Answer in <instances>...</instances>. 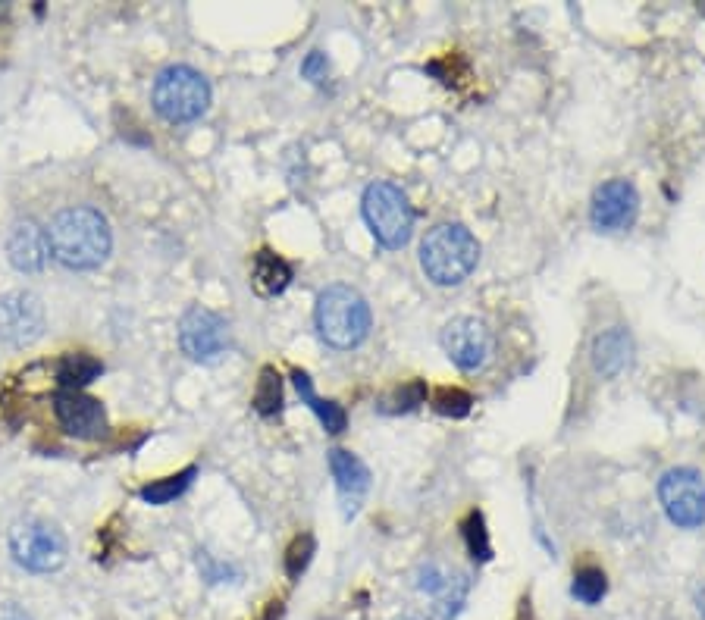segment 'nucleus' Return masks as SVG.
Returning <instances> with one entry per match:
<instances>
[{
	"instance_id": "nucleus-5",
	"label": "nucleus",
	"mask_w": 705,
	"mask_h": 620,
	"mask_svg": "<svg viewBox=\"0 0 705 620\" xmlns=\"http://www.w3.org/2000/svg\"><path fill=\"white\" fill-rule=\"evenodd\" d=\"M151 101L167 123H195L210 107V85L192 66H167L154 79Z\"/></svg>"
},
{
	"instance_id": "nucleus-22",
	"label": "nucleus",
	"mask_w": 705,
	"mask_h": 620,
	"mask_svg": "<svg viewBox=\"0 0 705 620\" xmlns=\"http://www.w3.org/2000/svg\"><path fill=\"white\" fill-rule=\"evenodd\" d=\"M254 411L261 414V417H276L282 411V376L273 367H264L261 379H257Z\"/></svg>"
},
{
	"instance_id": "nucleus-15",
	"label": "nucleus",
	"mask_w": 705,
	"mask_h": 620,
	"mask_svg": "<svg viewBox=\"0 0 705 620\" xmlns=\"http://www.w3.org/2000/svg\"><path fill=\"white\" fill-rule=\"evenodd\" d=\"M630 354H633V342L627 336V329L611 326V329L602 332V336H596V342H593V367H596L599 376L615 379L630 364Z\"/></svg>"
},
{
	"instance_id": "nucleus-26",
	"label": "nucleus",
	"mask_w": 705,
	"mask_h": 620,
	"mask_svg": "<svg viewBox=\"0 0 705 620\" xmlns=\"http://www.w3.org/2000/svg\"><path fill=\"white\" fill-rule=\"evenodd\" d=\"M311 555H314V536H311V533L295 536L292 545H289V552H286V574H289L292 580H298L304 570H308Z\"/></svg>"
},
{
	"instance_id": "nucleus-1",
	"label": "nucleus",
	"mask_w": 705,
	"mask_h": 620,
	"mask_svg": "<svg viewBox=\"0 0 705 620\" xmlns=\"http://www.w3.org/2000/svg\"><path fill=\"white\" fill-rule=\"evenodd\" d=\"M47 245L69 270H98L113 245L110 223L94 207H66L47 226Z\"/></svg>"
},
{
	"instance_id": "nucleus-28",
	"label": "nucleus",
	"mask_w": 705,
	"mask_h": 620,
	"mask_svg": "<svg viewBox=\"0 0 705 620\" xmlns=\"http://www.w3.org/2000/svg\"><path fill=\"white\" fill-rule=\"evenodd\" d=\"M301 76L320 85V82L329 76V60H326V54H320V51H311L308 57H304V63H301Z\"/></svg>"
},
{
	"instance_id": "nucleus-19",
	"label": "nucleus",
	"mask_w": 705,
	"mask_h": 620,
	"mask_svg": "<svg viewBox=\"0 0 705 620\" xmlns=\"http://www.w3.org/2000/svg\"><path fill=\"white\" fill-rule=\"evenodd\" d=\"M420 404H427V383H423V379H408V383L395 386L392 392H386L380 401H376V411L380 414H408V411H417Z\"/></svg>"
},
{
	"instance_id": "nucleus-9",
	"label": "nucleus",
	"mask_w": 705,
	"mask_h": 620,
	"mask_svg": "<svg viewBox=\"0 0 705 620\" xmlns=\"http://www.w3.org/2000/svg\"><path fill=\"white\" fill-rule=\"evenodd\" d=\"M179 345L192 361L214 364L229 348V326L214 310L192 307L179 323Z\"/></svg>"
},
{
	"instance_id": "nucleus-10",
	"label": "nucleus",
	"mask_w": 705,
	"mask_h": 620,
	"mask_svg": "<svg viewBox=\"0 0 705 620\" xmlns=\"http://www.w3.org/2000/svg\"><path fill=\"white\" fill-rule=\"evenodd\" d=\"M640 192L627 179H608L596 188L590 204V220L599 232H624L637 223Z\"/></svg>"
},
{
	"instance_id": "nucleus-21",
	"label": "nucleus",
	"mask_w": 705,
	"mask_h": 620,
	"mask_svg": "<svg viewBox=\"0 0 705 620\" xmlns=\"http://www.w3.org/2000/svg\"><path fill=\"white\" fill-rule=\"evenodd\" d=\"M608 592V577L605 570L596 567V564H586L574 574V583H571V595L580 602V605H599Z\"/></svg>"
},
{
	"instance_id": "nucleus-8",
	"label": "nucleus",
	"mask_w": 705,
	"mask_h": 620,
	"mask_svg": "<svg viewBox=\"0 0 705 620\" xmlns=\"http://www.w3.org/2000/svg\"><path fill=\"white\" fill-rule=\"evenodd\" d=\"M442 351L449 354V361L464 370V373H477L489 364V357H492V345H496V339H492V329L477 320V317H455L442 326Z\"/></svg>"
},
{
	"instance_id": "nucleus-20",
	"label": "nucleus",
	"mask_w": 705,
	"mask_h": 620,
	"mask_svg": "<svg viewBox=\"0 0 705 620\" xmlns=\"http://www.w3.org/2000/svg\"><path fill=\"white\" fill-rule=\"evenodd\" d=\"M195 476H198V467H185L182 473L167 476V480L148 483L145 489H141V498H145L148 505H170V502H176L179 495L188 492V486H192Z\"/></svg>"
},
{
	"instance_id": "nucleus-13",
	"label": "nucleus",
	"mask_w": 705,
	"mask_h": 620,
	"mask_svg": "<svg viewBox=\"0 0 705 620\" xmlns=\"http://www.w3.org/2000/svg\"><path fill=\"white\" fill-rule=\"evenodd\" d=\"M329 470H333V480H336L342 514L351 520L361 511L364 498L370 492V470L358 455H351V451H345V448L329 451Z\"/></svg>"
},
{
	"instance_id": "nucleus-4",
	"label": "nucleus",
	"mask_w": 705,
	"mask_h": 620,
	"mask_svg": "<svg viewBox=\"0 0 705 620\" xmlns=\"http://www.w3.org/2000/svg\"><path fill=\"white\" fill-rule=\"evenodd\" d=\"M361 213L370 235L389 251H398L411 242L414 235V207L408 195L395 182L376 179L364 188Z\"/></svg>"
},
{
	"instance_id": "nucleus-2",
	"label": "nucleus",
	"mask_w": 705,
	"mask_h": 620,
	"mask_svg": "<svg viewBox=\"0 0 705 620\" xmlns=\"http://www.w3.org/2000/svg\"><path fill=\"white\" fill-rule=\"evenodd\" d=\"M480 242L464 223H439L420 242V270L430 282L449 289L477 270Z\"/></svg>"
},
{
	"instance_id": "nucleus-31",
	"label": "nucleus",
	"mask_w": 705,
	"mask_h": 620,
	"mask_svg": "<svg viewBox=\"0 0 705 620\" xmlns=\"http://www.w3.org/2000/svg\"><path fill=\"white\" fill-rule=\"evenodd\" d=\"M398 620H414V617H398Z\"/></svg>"
},
{
	"instance_id": "nucleus-6",
	"label": "nucleus",
	"mask_w": 705,
	"mask_h": 620,
	"mask_svg": "<svg viewBox=\"0 0 705 620\" xmlns=\"http://www.w3.org/2000/svg\"><path fill=\"white\" fill-rule=\"evenodd\" d=\"M658 502L677 530L705 527V476L696 467H671L658 480Z\"/></svg>"
},
{
	"instance_id": "nucleus-14",
	"label": "nucleus",
	"mask_w": 705,
	"mask_h": 620,
	"mask_svg": "<svg viewBox=\"0 0 705 620\" xmlns=\"http://www.w3.org/2000/svg\"><path fill=\"white\" fill-rule=\"evenodd\" d=\"M7 257L19 273H38L47 267L51 245H47V232L35 223H16L7 238Z\"/></svg>"
},
{
	"instance_id": "nucleus-23",
	"label": "nucleus",
	"mask_w": 705,
	"mask_h": 620,
	"mask_svg": "<svg viewBox=\"0 0 705 620\" xmlns=\"http://www.w3.org/2000/svg\"><path fill=\"white\" fill-rule=\"evenodd\" d=\"M467 592H470V580H467L464 574H455V580L445 586V589L436 595V599H433V605H430L433 620H455L458 611H461L464 602H467Z\"/></svg>"
},
{
	"instance_id": "nucleus-17",
	"label": "nucleus",
	"mask_w": 705,
	"mask_h": 620,
	"mask_svg": "<svg viewBox=\"0 0 705 620\" xmlns=\"http://www.w3.org/2000/svg\"><path fill=\"white\" fill-rule=\"evenodd\" d=\"M292 379H295V389H298L301 401L308 404V408L317 414V420L323 423V429H326V433H333V436L345 433V426H348V414H345V408H342V404L320 398V395L314 392L311 376L304 373V370H295V373H292Z\"/></svg>"
},
{
	"instance_id": "nucleus-11",
	"label": "nucleus",
	"mask_w": 705,
	"mask_h": 620,
	"mask_svg": "<svg viewBox=\"0 0 705 620\" xmlns=\"http://www.w3.org/2000/svg\"><path fill=\"white\" fill-rule=\"evenodd\" d=\"M44 332V304L38 295L16 289L0 295V342L7 345H32Z\"/></svg>"
},
{
	"instance_id": "nucleus-12",
	"label": "nucleus",
	"mask_w": 705,
	"mask_h": 620,
	"mask_svg": "<svg viewBox=\"0 0 705 620\" xmlns=\"http://www.w3.org/2000/svg\"><path fill=\"white\" fill-rule=\"evenodd\" d=\"M54 414L60 426L76 439H101L107 433V411L98 398L82 392H60L54 398Z\"/></svg>"
},
{
	"instance_id": "nucleus-3",
	"label": "nucleus",
	"mask_w": 705,
	"mask_h": 620,
	"mask_svg": "<svg viewBox=\"0 0 705 620\" xmlns=\"http://www.w3.org/2000/svg\"><path fill=\"white\" fill-rule=\"evenodd\" d=\"M314 323L320 339L329 348L351 351L370 336L373 314L367 298L358 289H351V285H329V289L317 295Z\"/></svg>"
},
{
	"instance_id": "nucleus-18",
	"label": "nucleus",
	"mask_w": 705,
	"mask_h": 620,
	"mask_svg": "<svg viewBox=\"0 0 705 620\" xmlns=\"http://www.w3.org/2000/svg\"><path fill=\"white\" fill-rule=\"evenodd\" d=\"M101 361H94L88 354H66L57 364V379L60 386H66V392H79L82 386L94 383L101 376Z\"/></svg>"
},
{
	"instance_id": "nucleus-29",
	"label": "nucleus",
	"mask_w": 705,
	"mask_h": 620,
	"mask_svg": "<svg viewBox=\"0 0 705 620\" xmlns=\"http://www.w3.org/2000/svg\"><path fill=\"white\" fill-rule=\"evenodd\" d=\"M0 620H32V617L22 611L19 605L7 602V605H0Z\"/></svg>"
},
{
	"instance_id": "nucleus-16",
	"label": "nucleus",
	"mask_w": 705,
	"mask_h": 620,
	"mask_svg": "<svg viewBox=\"0 0 705 620\" xmlns=\"http://www.w3.org/2000/svg\"><path fill=\"white\" fill-rule=\"evenodd\" d=\"M289 282H292V267L276 251L261 248V251L254 254V260H251V285H254L257 295L276 298V295H282V292L289 289Z\"/></svg>"
},
{
	"instance_id": "nucleus-30",
	"label": "nucleus",
	"mask_w": 705,
	"mask_h": 620,
	"mask_svg": "<svg viewBox=\"0 0 705 620\" xmlns=\"http://www.w3.org/2000/svg\"><path fill=\"white\" fill-rule=\"evenodd\" d=\"M517 620H533V617H530V602H527V599L521 602V611H517Z\"/></svg>"
},
{
	"instance_id": "nucleus-24",
	"label": "nucleus",
	"mask_w": 705,
	"mask_h": 620,
	"mask_svg": "<svg viewBox=\"0 0 705 620\" xmlns=\"http://www.w3.org/2000/svg\"><path fill=\"white\" fill-rule=\"evenodd\" d=\"M461 533H464V542H467V555L474 561H489L492 558V545H489V533H486V520L480 511H470L467 520L461 523Z\"/></svg>"
},
{
	"instance_id": "nucleus-25",
	"label": "nucleus",
	"mask_w": 705,
	"mask_h": 620,
	"mask_svg": "<svg viewBox=\"0 0 705 620\" xmlns=\"http://www.w3.org/2000/svg\"><path fill=\"white\" fill-rule=\"evenodd\" d=\"M470 408H474V398H470L464 389H455V386H445L436 392L433 398V411L439 417H452V420H464L470 414Z\"/></svg>"
},
{
	"instance_id": "nucleus-27",
	"label": "nucleus",
	"mask_w": 705,
	"mask_h": 620,
	"mask_svg": "<svg viewBox=\"0 0 705 620\" xmlns=\"http://www.w3.org/2000/svg\"><path fill=\"white\" fill-rule=\"evenodd\" d=\"M455 580V574L452 570H445L442 564H436V561H430V564H423L420 570H417V589L423 592V595H430V599H436V595L449 586Z\"/></svg>"
},
{
	"instance_id": "nucleus-7",
	"label": "nucleus",
	"mask_w": 705,
	"mask_h": 620,
	"mask_svg": "<svg viewBox=\"0 0 705 620\" xmlns=\"http://www.w3.org/2000/svg\"><path fill=\"white\" fill-rule=\"evenodd\" d=\"M10 555L32 574H51L66 561V539L44 520H22L10 530Z\"/></svg>"
}]
</instances>
